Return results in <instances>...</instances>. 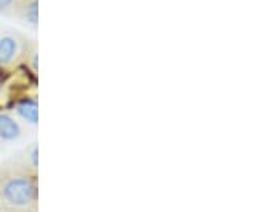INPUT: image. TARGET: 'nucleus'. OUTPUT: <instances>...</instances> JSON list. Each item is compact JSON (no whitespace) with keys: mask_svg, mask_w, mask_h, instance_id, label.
I'll use <instances>...</instances> for the list:
<instances>
[{"mask_svg":"<svg viewBox=\"0 0 256 212\" xmlns=\"http://www.w3.org/2000/svg\"><path fill=\"white\" fill-rule=\"evenodd\" d=\"M24 40L13 30H0V67H10L23 56Z\"/></svg>","mask_w":256,"mask_h":212,"instance_id":"obj_2","label":"nucleus"},{"mask_svg":"<svg viewBox=\"0 0 256 212\" xmlns=\"http://www.w3.org/2000/svg\"><path fill=\"white\" fill-rule=\"evenodd\" d=\"M36 174L10 157L0 162V210L23 212L38 210Z\"/></svg>","mask_w":256,"mask_h":212,"instance_id":"obj_1","label":"nucleus"},{"mask_svg":"<svg viewBox=\"0 0 256 212\" xmlns=\"http://www.w3.org/2000/svg\"><path fill=\"white\" fill-rule=\"evenodd\" d=\"M23 212H37V210H28V211H23Z\"/></svg>","mask_w":256,"mask_h":212,"instance_id":"obj_8","label":"nucleus"},{"mask_svg":"<svg viewBox=\"0 0 256 212\" xmlns=\"http://www.w3.org/2000/svg\"><path fill=\"white\" fill-rule=\"evenodd\" d=\"M37 154H38V146L36 142L28 144V147L22 148L16 156H12V158L18 162L22 166H24L30 172L37 176Z\"/></svg>","mask_w":256,"mask_h":212,"instance_id":"obj_4","label":"nucleus"},{"mask_svg":"<svg viewBox=\"0 0 256 212\" xmlns=\"http://www.w3.org/2000/svg\"><path fill=\"white\" fill-rule=\"evenodd\" d=\"M0 212H2V210H0Z\"/></svg>","mask_w":256,"mask_h":212,"instance_id":"obj_9","label":"nucleus"},{"mask_svg":"<svg viewBox=\"0 0 256 212\" xmlns=\"http://www.w3.org/2000/svg\"><path fill=\"white\" fill-rule=\"evenodd\" d=\"M18 114L22 117L24 122L36 126L37 118H38V111H37V102L33 100H26L22 102L18 106Z\"/></svg>","mask_w":256,"mask_h":212,"instance_id":"obj_6","label":"nucleus"},{"mask_svg":"<svg viewBox=\"0 0 256 212\" xmlns=\"http://www.w3.org/2000/svg\"><path fill=\"white\" fill-rule=\"evenodd\" d=\"M22 0H0V14L2 16H16Z\"/></svg>","mask_w":256,"mask_h":212,"instance_id":"obj_7","label":"nucleus"},{"mask_svg":"<svg viewBox=\"0 0 256 212\" xmlns=\"http://www.w3.org/2000/svg\"><path fill=\"white\" fill-rule=\"evenodd\" d=\"M26 136L24 127L13 116L0 112V146L18 141Z\"/></svg>","mask_w":256,"mask_h":212,"instance_id":"obj_3","label":"nucleus"},{"mask_svg":"<svg viewBox=\"0 0 256 212\" xmlns=\"http://www.w3.org/2000/svg\"><path fill=\"white\" fill-rule=\"evenodd\" d=\"M16 16L23 18L32 26H37L38 22V3L37 0H22Z\"/></svg>","mask_w":256,"mask_h":212,"instance_id":"obj_5","label":"nucleus"}]
</instances>
